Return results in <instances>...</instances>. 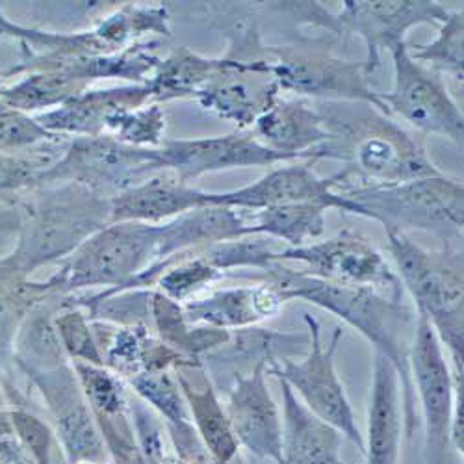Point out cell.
Segmentation results:
<instances>
[{
	"label": "cell",
	"mask_w": 464,
	"mask_h": 464,
	"mask_svg": "<svg viewBox=\"0 0 464 464\" xmlns=\"http://www.w3.org/2000/svg\"><path fill=\"white\" fill-rule=\"evenodd\" d=\"M266 272V283L272 286L281 299H301L313 303L324 311L338 316L347 325L357 329L373 345L375 353L384 355L398 372L403 391V428L407 439H412L420 428L416 414V396L409 370L407 331L416 324L414 314L403 304V299H394L370 286H345L274 262Z\"/></svg>",
	"instance_id": "1"
},
{
	"label": "cell",
	"mask_w": 464,
	"mask_h": 464,
	"mask_svg": "<svg viewBox=\"0 0 464 464\" xmlns=\"http://www.w3.org/2000/svg\"><path fill=\"white\" fill-rule=\"evenodd\" d=\"M110 199L82 184L28 189L15 199L21 230L14 251L0 258L17 276L72 255L110 223Z\"/></svg>",
	"instance_id": "2"
},
{
	"label": "cell",
	"mask_w": 464,
	"mask_h": 464,
	"mask_svg": "<svg viewBox=\"0 0 464 464\" xmlns=\"http://www.w3.org/2000/svg\"><path fill=\"white\" fill-rule=\"evenodd\" d=\"M384 230L400 283L411 294L416 314L431 324L451 355L453 373L462 375V253H431L414 244L403 230Z\"/></svg>",
	"instance_id": "3"
},
{
	"label": "cell",
	"mask_w": 464,
	"mask_h": 464,
	"mask_svg": "<svg viewBox=\"0 0 464 464\" xmlns=\"http://www.w3.org/2000/svg\"><path fill=\"white\" fill-rule=\"evenodd\" d=\"M340 196L353 214L375 219L384 228L430 230L444 242H459L462 235V184L442 173L400 184L350 188Z\"/></svg>",
	"instance_id": "4"
},
{
	"label": "cell",
	"mask_w": 464,
	"mask_h": 464,
	"mask_svg": "<svg viewBox=\"0 0 464 464\" xmlns=\"http://www.w3.org/2000/svg\"><path fill=\"white\" fill-rule=\"evenodd\" d=\"M160 225L108 223L71 256L63 272L53 277L58 290L110 286L125 290L157 258Z\"/></svg>",
	"instance_id": "5"
},
{
	"label": "cell",
	"mask_w": 464,
	"mask_h": 464,
	"mask_svg": "<svg viewBox=\"0 0 464 464\" xmlns=\"http://www.w3.org/2000/svg\"><path fill=\"white\" fill-rule=\"evenodd\" d=\"M304 324L308 327V353L304 359L299 362L290 357L269 361L267 375L285 381L308 411L331 423L364 453V435L359 430L353 407L334 368V353L343 333L336 327L331 342L325 345L318 320L304 314Z\"/></svg>",
	"instance_id": "6"
},
{
	"label": "cell",
	"mask_w": 464,
	"mask_h": 464,
	"mask_svg": "<svg viewBox=\"0 0 464 464\" xmlns=\"http://www.w3.org/2000/svg\"><path fill=\"white\" fill-rule=\"evenodd\" d=\"M159 171H164L159 149L136 147L110 134L76 136L56 164L42 173L37 186L76 182L113 198Z\"/></svg>",
	"instance_id": "7"
},
{
	"label": "cell",
	"mask_w": 464,
	"mask_h": 464,
	"mask_svg": "<svg viewBox=\"0 0 464 464\" xmlns=\"http://www.w3.org/2000/svg\"><path fill=\"white\" fill-rule=\"evenodd\" d=\"M409 370L414 396H418L421 409L425 464H444L448 448L451 446L455 379L444 355V345L431 324L420 314H416L409 350Z\"/></svg>",
	"instance_id": "8"
},
{
	"label": "cell",
	"mask_w": 464,
	"mask_h": 464,
	"mask_svg": "<svg viewBox=\"0 0 464 464\" xmlns=\"http://www.w3.org/2000/svg\"><path fill=\"white\" fill-rule=\"evenodd\" d=\"M272 258L274 262H301L304 266L303 274L322 281L345 286H370L394 299H403L398 274L370 240L350 228L325 242L276 251Z\"/></svg>",
	"instance_id": "9"
},
{
	"label": "cell",
	"mask_w": 464,
	"mask_h": 464,
	"mask_svg": "<svg viewBox=\"0 0 464 464\" xmlns=\"http://www.w3.org/2000/svg\"><path fill=\"white\" fill-rule=\"evenodd\" d=\"M391 54L394 62V90L379 93L382 104L414 129L446 136L462 145V111L450 97L439 72L416 62L407 42L392 47Z\"/></svg>",
	"instance_id": "10"
},
{
	"label": "cell",
	"mask_w": 464,
	"mask_h": 464,
	"mask_svg": "<svg viewBox=\"0 0 464 464\" xmlns=\"http://www.w3.org/2000/svg\"><path fill=\"white\" fill-rule=\"evenodd\" d=\"M333 132L336 140L327 145L331 159H353L359 169L381 180L379 184H400L440 175L425 157L423 147L386 118L366 121L361 136L342 129Z\"/></svg>",
	"instance_id": "11"
},
{
	"label": "cell",
	"mask_w": 464,
	"mask_h": 464,
	"mask_svg": "<svg viewBox=\"0 0 464 464\" xmlns=\"http://www.w3.org/2000/svg\"><path fill=\"white\" fill-rule=\"evenodd\" d=\"M24 372L34 379L49 405L69 462L104 460V439L74 368L63 364L47 372Z\"/></svg>",
	"instance_id": "12"
},
{
	"label": "cell",
	"mask_w": 464,
	"mask_h": 464,
	"mask_svg": "<svg viewBox=\"0 0 464 464\" xmlns=\"http://www.w3.org/2000/svg\"><path fill=\"white\" fill-rule=\"evenodd\" d=\"M279 90L269 62L225 58L212 79L199 90L198 101L219 118L247 129L279 99Z\"/></svg>",
	"instance_id": "13"
},
{
	"label": "cell",
	"mask_w": 464,
	"mask_h": 464,
	"mask_svg": "<svg viewBox=\"0 0 464 464\" xmlns=\"http://www.w3.org/2000/svg\"><path fill=\"white\" fill-rule=\"evenodd\" d=\"M345 179L347 169L329 179H322L308 164H294L269 171L260 180L240 189L214 193V205L240 210H262L269 207L308 203L353 214L352 205L334 191Z\"/></svg>",
	"instance_id": "14"
},
{
	"label": "cell",
	"mask_w": 464,
	"mask_h": 464,
	"mask_svg": "<svg viewBox=\"0 0 464 464\" xmlns=\"http://www.w3.org/2000/svg\"><path fill=\"white\" fill-rule=\"evenodd\" d=\"M450 12L437 3H414V0H345L338 21L343 30L359 34L368 49L364 72L370 76L379 65L381 53L405 42V34L418 24H439Z\"/></svg>",
	"instance_id": "15"
},
{
	"label": "cell",
	"mask_w": 464,
	"mask_h": 464,
	"mask_svg": "<svg viewBox=\"0 0 464 464\" xmlns=\"http://www.w3.org/2000/svg\"><path fill=\"white\" fill-rule=\"evenodd\" d=\"M269 53L279 56V62L272 63V71L281 90L313 97L362 101L375 106L382 115H391L379 93L368 86L364 63L279 49H269Z\"/></svg>",
	"instance_id": "16"
},
{
	"label": "cell",
	"mask_w": 464,
	"mask_h": 464,
	"mask_svg": "<svg viewBox=\"0 0 464 464\" xmlns=\"http://www.w3.org/2000/svg\"><path fill=\"white\" fill-rule=\"evenodd\" d=\"M267 362H256L249 373H237L225 411L242 448L258 459L281 464L283 421L266 382Z\"/></svg>",
	"instance_id": "17"
},
{
	"label": "cell",
	"mask_w": 464,
	"mask_h": 464,
	"mask_svg": "<svg viewBox=\"0 0 464 464\" xmlns=\"http://www.w3.org/2000/svg\"><path fill=\"white\" fill-rule=\"evenodd\" d=\"M159 152L164 169L173 171L182 182L221 169L251 166L262 168L294 160L288 154L266 147L253 134L244 132L201 140L166 141Z\"/></svg>",
	"instance_id": "18"
},
{
	"label": "cell",
	"mask_w": 464,
	"mask_h": 464,
	"mask_svg": "<svg viewBox=\"0 0 464 464\" xmlns=\"http://www.w3.org/2000/svg\"><path fill=\"white\" fill-rule=\"evenodd\" d=\"M214 193L191 188L164 169L110 199V223H154L189 210L212 207Z\"/></svg>",
	"instance_id": "19"
},
{
	"label": "cell",
	"mask_w": 464,
	"mask_h": 464,
	"mask_svg": "<svg viewBox=\"0 0 464 464\" xmlns=\"http://www.w3.org/2000/svg\"><path fill=\"white\" fill-rule=\"evenodd\" d=\"M177 373L189 416L196 423L198 435L210 453L212 462L242 464L240 444L207 370L199 361H188L177 366Z\"/></svg>",
	"instance_id": "20"
},
{
	"label": "cell",
	"mask_w": 464,
	"mask_h": 464,
	"mask_svg": "<svg viewBox=\"0 0 464 464\" xmlns=\"http://www.w3.org/2000/svg\"><path fill=\"white\" fill-rule=\"evenodd\" d=\"M255 138L294 160H318L316 149L336 140L327 118L295 101L277 99L253 125Z\"/></svg>",
	"instance_id": "21"
},
{
	"label": "cell",
	"mask_w": 464,
	"mask_h": 464,
	"mask_svg": "<svg viewBox=\"0 0 464 464\" xmlns=\"http://www.w3.org/2000/svg\"><path fill=\"white\" fill-rule=\"evenodd\" d=\"M152 99V90L147 82L102 92H84L56 110L44 113L42 118H37V123L53 134L101 136L106 132V125L113 115L141 108Z\"/></svg>",
	"instance_id": "22"
},
{
	"label": "cell",
	"mask_w": 464,
	"mask_h": 464,
	"mask_svg": "<svg viewBox=\"0 0 464 464\" xmlns=\"http://www.w3.org/2000/svg\"><path fill=\"white\" fill-rule=\"evenodd\" d=\"M283 400V453L281 464H350L342 459L343 435L324 421L277 379Z\"/></svg>",
	"instance_id": "23"
},
{
	"label": "cell",
	"mask_w": 464,
	"mask_h": 464,
	"mask_svg": "<svg viewBox=\"0 0 464 464\" xmlns=\"http://www.w3.org/2000/svg\"><path fill=\"white\" fill-rule=\"evenodd\" d=\"M283 304L281 295L267 283H262L258 286L223 288L199 299H188L182 313L188 324L242 331L274 318Z\"/></svg>",
	"instance_id": "24"
},
{
	"label": "cell",
	"mask_w": 464,
	"mask_h": 464,
	"mask_svg": "<svg viewBox=\"0 0 464 464\" xmlns=\"http://www.w3.org/2000/svg\"><path fill=\"white\" fill-rule=\"evenodd\" d=\"M401 433L403 414L400 407L398 372L389 359L375 353L368 433L364 439L366 464H400Z\"/></svg>",
	"instance_id": "25"
},
{
	"label": "cell",
	"mask_w": 464,
	"mask_h": 464,
	"mask_svg": "<svg viewBox=\"0 0 464 464\" xmlns=\"http://www.w3.org/2000/svg\"><path fill=\"white\" fill-rule=\"evenodd\" d=\"M246 237H249V219L235 208L219 205L196 208L160 225L154 262L186 251L242 240Z\"/></svg>",
	"instance_id": "26"
},
{
	"label": "cell",
	"mask_w": 464,
	"mask_h": 464,
	"mask_svg": "<svg viewBox=\"0 0 464 464\" xmlns=\"http://www.w3.org/2000/svg\"><path fill=\"white\" fill-rule=\"evenodd\" d=\"M32 69L34 72H30L24 81L3 92L0 102L28 113L34 110L62 106L69 99L84 93L92 84L76 79L58 65H37Z\"/></svg>",
	"instance_id": "27"
},
{
	"label": "cell",
	"mask_w": 464,
	"mask_h": 464,
	"mask_svg": "<svg viewBox=\"0 0 464 464\" xmlns=\"http://www.w3.org/2000/svg\"><path fill=\"white\" fill-rule=\"evenodd\" d=\"M325 210L320 205H283L256 210L249 219V235H267L290 244L304 246L325 230Z\"/></svg>",
	"instance_id": "28"
},
{
	"label": "cell",
	"mask_w": 464,
	"mask_h": 464,
	"mask_svg": "<svg viewBox=\"0 0 464 464\" xmlns=\"http://www.w3.org/2000/svg\"><path fill=\"white\" fill-rule=\"evenodd\" d=\"M219 63L221 60L201 58L182 47L169 58L159 62L152 79L147 81V84L157 101L198 97L199 90L212 79Z\"/></svg>",
	"instance_id": "29"
},
{
	"label": "cell",
	"mask_w": 464,
	"mask_h": 464,
	"mask_svg": "<svg viewBox=\"0 0 464 464\" xmlns=\"http://www.w3.org/2000/svg\"><path fill=\"white\" fill-rule=\"evenodd\" d=\"M54 290L58 286L53 279L44 285L28 283L0 260V357L12 347L24 318Z\"/></svg>",
	"instance_id": "30"
},
{
	"label": "cell",
	"mask_w": 464,
	"mask_h": 464,
	"mask_svg": "<svg viewBox=\"0 0 464 464\" xmlns=\"http://www.w3.org/2000/svg\"><path fill=\"white\" fill-rule=\"evenodd\" d=\"M19 331V364L24 370L47 372L67 364L56 324L44 308L35 306Z\"/></svg>",
	"instance_id": "31"
},
{
	"label": "cell",
	"mask_w": 464,
	"mask_h": 464,
	"mask_svg": "<svg viewBox=\"0 0 464 464\" xmlns=\"http://www.w3.org/2000/svg\"><path fill=\"white\" fill-rule=\"evenodd\" d=\"M136 394L157 409L173 430L189 428V411L179 382L166 370L141 372L130 379Z\"/></svg>",
	"instance_id": "32"
},
{
	"label": "cell",
	"mask_w": 464,
	"mask_h": 464,
	"mask_svg": "<svg viewBox=\"0 0 464 464\" xmlns=\"http://www.w3.org/2000/svg\"><path fill=\"white\" fill-rule=\"evenodd\" d=\"M40 152H44V149L32 154L0 152V198L5 199V203H6V198L17 199L28 189L37 188L42 173L56 164L54 152H49V154H40Z\"/></svg>",
	"instance_id": "33"
},
{
	"label": "cell",
	"mask_w": 464,
	"mask_h": 464,
	"mask_svg": "<svg viewBox=\"0 0 464 464\" xmlns=\"http://www.w3.org/2000/svg\"><path fill=\"white\" fill-rule=\"evenodd\" d=\"M462 14H450L437 40L430 45L416 47V53H411V56L416 62L430 63L435 72H448L462 82Z\"/></svg>",
	"instance_id": "34"
},
{
	"label": "cell",
	"mask_w": 464,
	"mask_h": 464,
	"mask_svg": "<svg viewBox=\"0 0 464 464\" xmlns=\"http://www.w3.org/2000/svg\"><path fill=\"white\" fill-rule=\"evenodd\" d=\"M164 129L166 120L159 104L121 111L113 115L106 125L110 136L136 147L160 145Z\"/></svg>",
	"instance_id": "35"
},
{
	"label": "cell",
	"mask_w": 464,
	"mask_h": 464,
	"mask_svg": "<svg viewBox=\"0 0 464 464\" xmlns=\"http://www.w3.org/2000/svg\"><path fill=\"white\" fill-rule=\"evenodd\" d=\"M58 136L44 129L28 113L0 102V152L21 154Z\"/></svg>",
	"instance_id": "36"
},
{
	"label": "cell",
	"mask_w": 464,
	"mask_h": 464,
	"mask_svg": "<svg viewBox=\"0 0 464 464\" xmlns=\"http://www.w3.org/2000/svg\"><path fill=\"white\" fill-rule=\"evenodd\" d=\"M63 352L76 359V362H88L104 366L99 345L93 338L92 327L81 311H71L54 320Z\"/></svg>",
	"instance_id": "37"
},
{
	"label": "cell",
	"mask_w": 464,
	"mask_h": 464,
	"mask_svg": "<svg viewBox=\"0 0 464 464\" xmlns=\"http://www.w3.org/2000/svg\"><path fill=\"white\" fill-rule=\"evenodd\" d=\"M12 423L15 431L19 433L21 440L26 444L28 450L37 457L42 464H49V451L53 442V433L47 425L37 420L35 416L17 411L12 414Z\"/></svg>",
	"instance_id": "38"
},
{
	"label": "cell",
	"mask_w": 464,
	"mask_h": 464,
	"mask_svg": "<svg viewBox=\"0 0 464 464\" xmlns=\"http://www.w3.org/2000/svg\"><path fill=\"white\" fill-rule=\"evenodd\" d=\"M21 230V216L15 205L0 203V256H6V251H14Z\"/></svg>",
	"instance_id": "39"
},
{
	"label": "cell",
	"mask_w": 464,
	"mask_h": 464,
	"mask_svg": "<svg viewBox=\"0 0 464 464\" xmlns=\"http://www.w3.org/2000/svg\"><path fill=\"white\" fill-rule=\"evenodd\" d=\"M164 464H191V462H188L184 459H166Z\"/></svg>",
	"instance_id": "40"
},
{
	"label": "cell",
	"mask_w": 464,
	"mask_h": 464,
	"mask_svg": "<svg viewBox=\"0 0 464 464\" xmlns=\"http://www.w3.org/2000/svg\"><path fill=\"white\" fill-rule=\"evenodd\" d=\"M81 464H106L104 460H92V462H81Z\"/></svg>",
	"instance_id": "41"
},
{
	"label": "cell",
	"mask_w": 464,
	"mask_h": 464,
	"mask_svg": "<svg viewBox=\"0 0 464 464\" xmlns=\"http://www.w3.org/2000/svg\"><path fill=\"white\" fill-rule=\"evenodd\" d=\"M3 92H5L3 90V72H0V95H3Z\"/></svg>",
	"instance_id": "42"
}]
</instances>
